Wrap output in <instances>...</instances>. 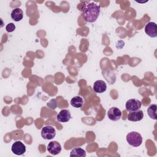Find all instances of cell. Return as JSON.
<instances>
[{"mask_svg":"<svg viewBox=\"0 0 157 157\" xmlns=\"http://www.w3.org/2000/svg\"><path fill=\"white\" fill-rule=\"evenodd\" d=\"M144 112L141 110L130 112L128 116V120L131 121H139L143 119Z\"/></svg>","mask_w":157,"mask_h":157,"instance_id":"obj_10","label":"cell"},{"mask_svg":"<svg viewBox=\"0 0 157 157\" xmlns=\"http://www.w3.org/2000/svg\"><path fill=\"white\" fill-rule=\"evenodd\" d=\"M156 108L157 105L155 104H152L147 109V113L150 118H151L153 120H156L157 119L156 118Z\"/></svg>","mask_w":157,"mask_h":157,"instance_id":"obj_15","label":"cell"},{"mask_svg":"<svg viewBox=\"0 0 157 157\" xmlns=\"http://www.w3.org/2000/svg\"><path fill=\"white\" fill-rule=\"evenodd\" d=\"M71 157H85L86 156V151L85 150L76 147L73 148L70 153Z\"/></svg>","mask_w":157,"mask_h":157,"instance_id":"obj_13","label":"cell"},{"mask_svg":"<svg viewBox=\"0 0 157 157\" xmlns=\"http://www.w3.org/2000/svg\"><path fill=\"white\" fill-rule=\"evenodd\" d=\"M11 18L15 21H20L23 17V12L20 8H15L11 12Z\"/></svg>","mask_w":157,"mask_h":157,"instance_id":"obj_12","label":"cell"},{"mask_svg":"<svg viewBox=\"0 0 157 157\" xmlns=\"http://www.w3.org/2000/svg\"><path fill=\"white\" fill-rule=\"evenodd\" d=\"M101 6L94 2L86 4L82 10V16L85 21L94 23L96 21L100 13Z\"/></svg>","mask_w":157,"mask_h":157,"instance_id":"obj_1","label":"cell"},{"mask_svg":"<svg viewBox=\"0 0 157 157\" xmlns=\"http://www.w3.org/2000/svg\"><path fill=\"white\" fill-rule=\"evenodd\" d=\"M107 117L112 121H118L121 117V112L118 108L112 107L108 110Z\"/></svg>","mask_w":157,"mask_h":157,"instance_id":"obj_6","label":"cell"},{"mask_svg":"<svg viewBox=\"0 0 157 157\" xmlns=\"http://www.w3.org/2000/svg\"><path fill=\"white\" fill-rule=\"evenodd\" d=\"M6 29L9 33L13 32L15 29V25L13 23H8L6 26Z\"/></svg>","mask_w":157,"mask_h":157,"instance_id":"obj_16","label":"cell"},{"mask_svg":"<svg viewBox=\"0 0 157 157\" xmlns=\"http://www.w3.org/2000/svg\"><path fill=\"white\" fill-rule=\"evenodd\" d=\"M71 105L75 108H80L83 104V98L80 96H76L73 97L70 102Z\"/></svg>","mask_w":157,"mask_h":157,"instance_id":"obj_14","label":"cell"},{"mask_svg":"<svg viewBox=\"0 0 157 157\" xmlns=\"http://www.w3.org/2000/svg\"><path fill=\"white\" fill-rule=\"evenodd\" d=\"M56 136L55 129L50 125L45 126L41 130V136L45 140H51Z\"/></svg>","mask_w":157,"mask_h":157,"instance_id":"obj_3","label":"cell"},{"mask_svg":"<svg viewBox=\"0 0 157 157\" xmlns=\"http://www.w3.org/2000/svg\"><path fill=\"white\" fill-rule=\"evenodd\" d=\"M141 102L136 99H130L126 102V109L128 112H134L140 110L141 108Z\"/></svg>","mask_w":157,"mask_h":157,"instance_id":"obj_4","label":"cell"},{"mask_svg":"<svg viewBox=\"0 0 157 157\" xmlns=\"http://www.w3.org/2000/svg\"><path fill=\"white\" fill-rule=\"evenodd\" d=\"M106 89V83L102 80H96L93 84V90L97 93H102L105 91Z\"/></svg>","mask_w":157,"mask_h":157,"instance_id":"obj_11","label":"cell"},{"mask_svg":"<svg viewBox=\"0 0 157 157\" xmlns=\"http://www.w3.org/2000/svg\"><path fill=\"white\" fill-rule=\"evenodd\" d=\"M11 150L17 155H21L26 152V147L21 142L16 141L12 144Z\"/></svg>","mask_w":157,"mask_h":157,"instance_id":"obj_7","label":"cell"},{"mask_svg":"<svg viewBox=\"0 0 157 157\" xmlns=\"http://www.w3.org/2000/svg\"><path fill=\"white\" fill-rule=\"evenodd\" d=\"M145 33L150 37H157V26L155 22H148L145 26Z\"/></svg>","mask_w":157,"mask_h":157,"instance_id":"obj_5","label":"cell"},{"mask_svg":"<svg viewBox=\"0 0 157 157\" xmlns=\"http://www.w3.org/2000/svg\"><path fill=\"white\" fill-rule=\"evenodd\" d=\"M143 138L142 136L136 131H132L129 132L126 136V141L129 145L137 147L142 143Z\"/></svg>","mask_w":157,"mask_h":157,"instance_id":"obj_2","label":"cell"},{"mask_svg":"<svg viewBox=\"0 0 157 157\" xmlns=\"http://www.w3.org/2000/svg\"><path fill=\"white\" fill-rule=\"evenodd\" d=\"M56 99H52V100H50L48 103H47V106L48 107H49V108H50L51 109H56V107H57V104H56V102H55L54 104H53L54 102H55V101Z\"/></svg>","mask_w":157,"mask_h":157,"instance_id":"obj_17","label":"cell"},{"mask_svg":"<svg viewBox=\"0 0 157 157\" xmlns=\"http://www.w3.org/2000/svg\"><path fill=\"white\" fill-rule=\"evenodd\" d=\"M47 150L50 154L56 155L61 152V145L57 141H52L47 145Z\"/></svg>","mask_w":157,"mask_h":157,"instance_id":"obj_8","label":"cell"},{"mask_svg":"<svg viewBox=\"0 0 157 157\" xmlns=\"http://www.w3.org/2000/svg\"><path fill=\"white\" fill-rule=\"evenodd\" d=\"M71 118L70 112L67 109L61 110L56 116V120L59 122L66 123L69 121Z\"/></svg>","mask_w":157,"mask_h":157,"instance_id":"obj_9","label":"cell"}]
</instances>
